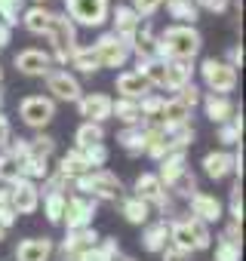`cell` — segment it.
<instances>
[{
    "instance_id": "obj_1",
    "label": "cell",
    "mask_w": 246,
    "mask_h": 261,
    "mask_svg": "<svg viewBox=\"0 0 246 261\" xmlns=\"http://www.w3.org/2000/svg\"><path fill=\"white\" fill-rule=\"evenodd\" d=\"M203 37L194 25H169L154 40V56L160 62H194L200 56Z\"/></svg>"
},
{
    "instance_id": "obj_2",
    "label": "cell",
    "mask_w": 246,
    "mask_h": 261,
    "mask_svg": "<svg viewBox=\"0 0 246 261\" xmlns=\"http://www.w3.org/2000/svg\"><path fill=\"white\" fill-rule=\"evenodd\" d=\"M74 194H83L95 203H117L123 197V181L111 169H89L74 181Z\"/></svg>"
},
{
    "instance_id": "obj_3",
    "label": "cell",
    "mask_w": 246,
    "mask_h": 261,
    "mask_svg": "<svg viewBox=\"0 0 246 261\" xmlns=\"http://www.w3.org/2000/svg\"><path fill=\"white\" fill-rule=\"evenodd\" d=\"M133 197H139L142 203L151 206V212L157 209L160 215H166V221L173 218V194L163 188V181L157 178V172H142L133 185Z\"/></svg>"
},
{
    "instance_id": "obj_4",
    "label": "cell",
    "mask_w": 246,
    "mask_h": 261,
    "mask_svg": "<svg viewBox=\"0 0 246 261\" xmlns=\"http://www.w3.org/2000/svg\"><path fill=\"white\" fill-rule=\"evenodd\" d=\"M46 40L53 43V62L59 65H68L71 53L77 49V25L65 16V13H53V22H50V31H46Z\"/></svg>"
},
{
    "instance_id": "obj_5",
    "label": "cell",
    "mask_w": 246,
    "mask_h": 261,
    "mask_svg": "<svg viewBox=\"0 0 246 261\" xmlns=\"http://www.w3.org/2000/svg\"><path fill=\"white\" fill-rule=\"evenodd\" d=\"M65 16L80 28H102L111 16V0H65Z\"/></svg>"
},
{
    "instance_id": "obj_6",
    "label": "cell",
    "mask_w": 246,
    "mask_h": 261,
    "mask_svg": "<svg viewBox=\"0 0 246 261\" xmlns=\"http://www.w3.org/2000/svg\"><path fill=\"white\" fill-rule=\"evenodd\" d=\"M200 77H203V83H206V89H209L212 95H228V92H234V89H237V80H240L237 71H234L225 59H215V56L203 59Z\"/></svg>"
},
{
    "instance_id": "obj_7",
    "label": "cell",
    "mask_w": 246,
    "mask_h": 261,
    "mask_svg": "<svg viewBox=\"0 0 246 261\" xmlns=\"http://www.w3.org/2000/svg\"><path fill=\"white\" fill-rule=\"evenodd\" d=\"M19 117H22L25 126L43 133V126H50L53 117H56V101L50 95H28V98L19 101Z\"/></svg>"
},
{
    "instance_id": "obj_8",
    "label": "cell",
    "mask_w": 246,
    "mask_h": 261,
    "mask_svg": "<svg viewBox=\"0 0 246 261\" xmlns=\"http://www.w3.org/2000/svg\"><path fill=\"white\" fill-rule=\"evenodd\" d=\"M46 92L53 101H68V105H77V98L83 95V86L80 80L68 71V68H53L46 77Z\"/></svg>"
},
{
    "instance_id": "obj_9",
    "label": "cell",
    "mask_w": 246,
    "mask_h": 261,
    "mask_svg": "<svg viewBox=\"0 0 246 261\" xmlns=\"http://www.w3.org/2000/svg\"><path fill=\"white\" fill-rule=\"evenodd\" d=\"M95 209H99L95 200H89V197H83V194H68V200H65V212H62V224H65V230L92 227Z\"/></svg>"
},
{
    "instance_id": "obj_10",
    "label": "cell",
    "mask_w": 246,
    "mask_h": 261,
    "mask_svg": "<svg viewBox=\"0 0 246 261\" xmlns=\"http://www.w3.org/2000/svg\"><path fill=\"white\" fill-rule=\"evenodd\" d=\"M92 49H95V59H99V68H123L130 62V46L123 43V40H117L111 31L108 34H102L95 43H92Z\"/></svg>"
},
{
    "instance_id": "obj_11",
    "label": "cell",
    "mask_w": 246,
    "mask_h": 261,
    "mask_svg": "<svg viewBox=\"0 0 246 261\" xmlns=\"http://www.w3.org/2000/svg\"><path fill=\"white\" fill-rule=\"evenodd\" d=\"M108 22H111V34H114L117 40H123L127 46H133V40H136V34H139V28H142V19L136 16L133 7L117 4V7L111 10Z\"/></svg>"
},
{
    "instance_id": "obj_12",
    "label": "cell",
    "mask_w": 246,
    "mask_h": 261,
    "mask_svg": "<svg viewBox=\"0 0 246 261\" xmlns=\"http://www.w3.org/2000/svg\"><path fill=\"white\" fill-rule=\"evenodd\" d=\"M10 206L16 209V215H34L40 209V185L19 178L10 185Z\"/></svg>"
},
{
    "instance_id": "obj_13",
    "label": "cell",
    "mask_w": 246,
    "mask_h": 261,
    "mask_svg": "<svg viewBox=\"0 0 246 261\" xmlns=\"http://www.w3.org/2000/svg\"><path fill=\"white\" fill-rule=\"evenodd\" d=\"M13 65H16V71H19V74H25V77H46V74L56 68L53 56H50V53H43V49H34V46H31V49L16 53Z\"/></svg>"
},
{
    "instance_id": "obj_14",
    "label": "cell",
    "mask_w": 246,
    "mask_h": 261,
    "mask_svg": "<svg viewBox=\"0 0 246 261\" xmlns=\"http://www.w3.org/2000/svg\"><path fill=\"white\" fill-rule=\"evenodd\" d=\"M111 101L114 98L105 92H83L77 98V111H80L83 123H102L105 126V120H111Z\"/></svg>"
},
{
    "instance_id": "obj_15",
    "label": "cell",
    "mask_w": 246,
    "mask_h": 261,
    "mask_svg": "<svg viewBox=\"0 0 246 261\" xmlns=\"http://www.w3.org/2000/svg\"><path fill=\"white\" fill-rule=\"evenodd\" d=\"M188 209H191L188 215L200 218L203 224H215V221L225 218V206H222V200L212 197V194H203V191H197V194L188 197Z\"/></svg>"
},
{
    "instance_id": "obj_16",
    "label": "cell",
    "mask_w": 246,
    "mask_h": 261,
    "mask_svg": "<svg viewBox=\"0 0 246 261\" xmlns=\"http://www.w3.org/2000/svg\"><path fill=\"white\" fill-rule=\"evenodd\" d=\"M95 243H99V233H95V227H80V230H65V240H62V261H74L77 255H83V252H89V249H95Z\"/></svg>"
},
{
    "instance_id": "obj_17",
    "label": "cell",
    "mask_w": 246,
    "mask_h": 261,
    "mask_svg": "<svg viewBox=\"0 0 246 261\" xmlns=\"http://www.w3.org/2000/svg\"><path fill=\"white\" fill-rule=\"evenodd\" d=\"M114 89H117V98H130V101H142L145 95L154 92L139 71H123V74H117Z\"/></svg>"
},
{
    "instance_id": "obj_18",
    "label": "cell",
    "mask_w": 246,
    "mask_h": 261,
    "mask_svg": "<svg viewBox=\"0 0 246 261\" xmlns=\"http://www.w3.org/2000/svg\"><path fill=\"white\" fill-rule=\"evenodd\" d=\"M56 243L50 237H28L16 246V261H53Z\"/></svg>"
},
{
    "instance_id": "obj_19",
    "label": "cell",
    "mask_w": 246,
    "mask_h": 261,
    "mask_svg": "<svg viewBox=\"0 0 246 261\" xmlns=\"http://www.w3.org/2000/svg\"><path fill=\"white\" fill-rule=\"evenodd\" d=\"M200 101H203L206 117H209L215 126L228 123V120L237 114V105L231 101V95H212V92H206V95H200Z\"/></svg>"
},
{
    "instance_id": "obj_20",
    "label": "cell",
    "mask_w": 246,
    "mask_h": 261,
    "mask_svg": "<svg viewBox=\"0 0 246 261\" xmlns=\"http://www.w3.org/2000/svg\"><path fill=\"white\" fill-rule=\"evenodd\" d=\"M200 166H203V175H206V178L222 181V178H228V175L234 172V154H231V151H209Z\"/></svg>"
},
{
    "instance_id": "obj_21",
    "label": "cell",
    "mask_w": 246,
    "mask_h": 261,
    "mask_svg": "<svg viewBox=\"0 0 246 261\" xmlns=\"http://www.w3.org/2000/svg\"><path fill=\"white\" fill-rule=\"evenodd\" d=\"M169 246V221L166 218H157V221H148L145 230H142V249L145 252H163Z\"/></svg>"
},
{
    "instance_id": "obj_22",
    "label": "cell",
    "mask_w": 246,
    "mask_h": 261,
    "mask_svg": "<svg viewBox=\"0 0 246 261\" xmlns=\"http://www.w3.org/2000/svg\"><path fill=\"white\" fill-rule=\"evenodd\" d=\"M194 62H166V80H163V89H185L188 83H194Z\"/></svg>"
},
{
    "instance_id": "obj_23",
    "label": "cell",
    "mask_w": 246,
    "mask_h": 261,
    "mask_svg": "<svg viewBox=\"0 0 246 261\" xmlns=\"http://www.w3.org/2000/svg\"><path fill=\"white\" fill-rule=\"evenodd\" d=\"M53 172H59L65 181H71V185H74L80 175H86V172H89V163H86V160H83V154L74 148V151H68V154H62V157H59V166H56Z\"/></svg>"
},
{
    "instance_id": "obj_24",
    "label": "cell",
    "mask_w": 246,
    "mask_h": 261,
    "mask_svg": "<svg viewBox=\"0 0 246 261\" xmlns=\"http://www.w3.org/2000/svg\"><path fill=\"white\" fill-rule=\"evenodd\" d=\"M169 246L194 255L197 246H194V233H191V224H188V215H179V218H169Z\"/></svg>"
},
{
    "instance_id": "obj_25",
    "label": "cell",
    "mask_w": 246,
    "mask_h": 261,
    "mask_svg": "<svg viewBox=\"0 0 246 261\" xmlns=\"http://www.w3.org/2000/svg\"><path fill=\"white\" fill-rule=\"evenodd\" d=\"M191 108H185L176 95L173 98H166L163 101V111H160V123L157 126H163V129H173V126H185V123H191Z\"/></svg>"
},
{
    "instance_id": "obj_26",
    "label": "cell",
    "mask_w": 246,
    "mask_h": 261,
    "mask_svg": "<svg viewBox=\"0 0 246 261\" xmlns=\"http://www.w3.org/2000/svg\"><path fill=\"white\" fill-rule=\"evenodd\" d=\"M185 169H191L188 166V154L185 151H179V154H166L163 160H160V169H157V178L163 181V188H169Z\"/></svg>"
},
{
    "instance_id": "obj_27",
    "label": "cell",
    "mask_w": 246,
    "mask_h": 261,
    "mask_svg": "<svg viewBox=\"0 0 246 261\" xmlns=\"http://www.w3.org/2000/svg\"><path fill=\"white\" fill-rule=\"evenodd\" d=\"M117 145L127 151L130 157L145 154V123L142 126H123L120 133H117Z\"/></svg>"
},
{
    "instance_id": "obj_28",
    "label": "cell",
    "mask_w": 246,
    "mask_h": 261,
    "mask_svg": "<svg viewBox=\"0 0 246 261\" xmlns=\"http://www.w3.org/2000/svg\"><path fill=\"white\" fill-rule=\"evenodd\" d=\"M117 203H120V215L127 218L130 224H148V221H151V206L142 203L139 197L130 194V197H120Z\"/></svg>"
},
{
    "instance_id": "obj_29",
    "label": "cell",
    "mask_w": 246,
    "mask_h": 261,
    "mask_svg": "<svg viewBox=\"0 0 246 261\" xmlns=\"http://www.w3.org/2000/svg\"><path fill=\"white\" fill-rule=\"evenodd\" d=\"M31 34H40V37H46V31H50V22H53V10H46V7H28L25 13H22V19H19Z\"/></svg>"
},
{
    "instance_id": "obj_30",
    "label": "cell",
    "mask_w": 246,
    "mask_h": 261,
    "mask_svg": "<svg viewBox=\"0 0 246 261\" xmlns=\"http://www.w3.org/2000/svg\"><path fill=\"white\" fill-rule=\"evenodd\" d=\"M111 117L120 120L123 126H142V123H145V120H142L139 101H130V98H117V101H111Z\"/></svg>"
},
{
    "instance_id": "obj_31",
    "label": "cell",
    "mask_w": 246,
    "mask_h": 261,
    "mask_svg": "<svg viewBox=\"0 0 246 261\" xmlns=\"http://www.w3.org/2000/svg\"><path fill=\"white\" fill-rule=\"evenodd\" d=\"M136 71L148 80L151 89H163V80H166V62H160L157 56H151V59L136 62Z\"/></svg>"
},
{
    "instance_id": "obj_32",
    "label": "cell",
    "mask_w": 246,
    "mask_h": 261,
    "mask_svg": "<svg viewBox=\"0 0 246 261\" xmlns=\"http://www.w3.org/2000/svg\"><path fill=\"white\" fill-rule=\"evenodd\" d=\"M154 40H157L154 25H151V22H142L139 34H136V40H133V46H130V53L136 56V62H142V59H151V56H154Z\"/></svg>"
},
{
    "instance_id": "obj_33",
    "label": "cell",
    "mask_w": 246,
    "mask_h": 261,
    "mask_svg": "<svg viewBox=\"0 0 246 261\" xmlns=\"http://www.w3.org/2000/svg\"><path fill=\"white\" fill-rule=\"evenodd\" d=\"M166 4V13L176 19V25H194L200 19V10L194 0H163Z\"/></svg>"
},
{
    "instance_id": "obj_34",
    "label": "cell",
    "mask_w": 246,
    "mask_h": 261,
    "mask_svg": "<svg viewBox=\"0 0 246 261\" xmlns=\"http://www.w3.org/2000/svg\"><path fill=\"white\" fill-rule=\"evenodd\" d=\"M102 142H105V126L102 123H80L77 126V133H74V148L77 151L102 145Z\"/></svg>"
},
{
    "instance_id": "obj_35",
    "label": "cell",
    "mask_w": 246,
    "mask_h": 261,
    "mask_svg": "<svg viewBox=\"0 0 246 261\" xmlns=\"http://www.w3.org/2000/svg\"><path fill=\"white\" fill-rule=\"evenodd\" d=\"M40 200H43V215H46V221H50V224H62V212H65L68 194H65V191H46V194H40Z\"/></svg>"
},
{
    "instance_id": "obj_36",
    "label": "cell",
    "mask_w": 246,
    "mask_h": 261,
    "mask_svg": "<svg viewBox=\"0 0 246 261\" xmlns=\"http://www.w3.org/2000/svg\"><path fill=\"white\" fill-rule=\"evenodd\" d=\"M68 65H71L74 71H80V74H95V71H102V68H99V59H95V49H92V46H77V49L71 53Z\"/></svg>"
},
{
    "instance_id": "obj_37",
    "label": "cell",
    "mask_w": 246,
    "mask_h": 261,
    "mask_svg": "<svg viewBox=\"0 0 246 261\" xmlns=\"http://www.w3.org/2000/svg\"><path fill=\"white\" fill-rule=\"evenodd\" d=\"M240 139H243V114L237 111L228 123L218 126V142H222L225 148H234V145H240Z\"/></svg>"
},
{
    "instance_id": "obj_38",
    "label": "cell",
    "mask_w": 246,
    "mask_h": 261,
    "mask_svg": "<svg viewBox=\"0 0 246 261\" xmlns=\"http://www.w3.org/2000/svg\"><path fill=\"white\" fill-rule=\"evenodd\" d=\"M28 148H31V154H28V157L53 160V154H56V139H53V136H46V133H37L34 139H28Z\"/></svg>"
},
{
    "instance_id": "obj_39",
    "label": "cell",
    "mask_w": 246,
    "mask_h": 261,
    "mask_svg": "<svg viewBox=\"0 0 246 261\" xmlns=\"http://www.w3.org/2000/svg\"><path fill=\"white\" fill-rule=\"evenodd\" d=\"M166 191H169L173 197H182V200H188L191 194H197V175H194L191 169H185V172H182V175H179V178H176L169 188H166Z\"/></svg>"
},
{
    "instance_id": "obj_40",
    "label": "cell",
    "mask_w": 246,
    "mask_h": 261,
    "mask_svg": "<svg viewBox=\"0 0 246 261\" xmlns=\"http://www.w3.org/2000/svg\"><path fill=\"white\" fill-rule=\"evenodd\" d=\"M22 163H25V160H19V157H13V154H7L4 160H0V185L19 181V178H22Z\"/></svg>"
},
{
    "instance_id": "obj_41",
    "label": "cell",
    "mask_w": 246,
    "mask_h": 261,
    "mask_svg": "<svg viewBox=\"0 0 246 261\" xmlns=\"http://www.w3.org/2000/svg\"><path fill=\"white\" fill-rule=\"evenodd\" d=\"M240 246L243 243H234L225 233H218V240H215V258L212 261H240Z\"/></svg>"
},
{
    "instance_id": "obj_42",
    "label": "cell",
    "mask_w": 246,
    "mask_h": 261,
    "mask_svg": "<svg viewBox=\"0 0 246 261\" xmlns=\"http://www.w3.org/2000/svg\"><path fill=\"white\" fill-rule=\"evenodd\" d=\"M22 13H25V0H0V22L4 25L16 28Z\"/></svg>"
},
{
    "instance_id": "obj_43",
    "label": "cell",
    "mask_w": 246,
    "mask_h": 261,
    "mask_svg": "<svg viewBox=\"0 0 246 261\" xmlns=\"http://www.w3.org/2000/svg\"><path fill=\"white\" fill-rule=\"evenodd\" d=\"M80 154H83V160L89 163V169H105V163H108V148H105V142H102V145H92V148H83Z\"/></svg>"
},
{
    "instance_id": "obj_44",
    "label": "cell",
    "mask_w": 246,
    "mask_h": 261,
    "mask_svg": "<svg viewBox=\"0 0 246 261\" xmlns=\"http://www.w3.org/2000/svg\"><path fill=\"white\" fill-rule=\"evenodd\" d=\"M228 215H231V221L243 224V194H240V178H237V181H234V188H231V203H228Z\"/></svg>"
},
{
    "instance_id": "obj_45",
    "label": "cell",
    "mask_w": 246,
    "mask_h": 261,
    "mask_svg": "<svg viewBox=\"0 0 246 261\" xmlns=\"http://www.w3.org/2000/svg\"><path fill=\"white\" fill-rule=\"evenodd\" d=\"M160 7H163V0H133V10H136V16H139L142 22H148Z\"/></svg>"
},
{
    "instance_id": "obj_46",
    "label": "cell",
    "mask_w": 246,
    "mask_h": 261,
    "mask_svg": "<svg viewBox=\"0 0 246 261\" xmlns=\"http://www.w3.org/2000/svg\"><path fill=\"white\" fill-rule=\"evenodd\" d=\"M176 98H179L185 108H191V111H194V108L200 105V89H197V83H188L185 89H179V92H176Z\"/></svg>"
},
{
    "instance_id": "obj_47",
    "label": "cell",
    "mask_w": 246,
    "mask_h": 261,
    "mask_svg": "<svg viewBox=\"0 0 246 261\" xmlns=\"http://www.w3.org/2000/svg\"><path fill=\"white\" fill-rule=\"evenodd\" d=\"M16 209L10 206V203H0V227H4V230H10L13 224H16Z\"/></svg>"
},
{
    "instance_id": "obj_48",
    "label": "cell",
    "mask_w": 246,
    "mask_h": 261,
    "mask_svg": "<svg viewBox=\"0 0 246 261\" xmlns=\"http://www.w3.org/2000/svg\"><path fill=\"white\" fill-rule=\"evenodd\" d=\"M197 10H209V13H225L231 0H194Z\"/></svg>"
},
{
    "instance_id": "obj_49",
    "label": "cell",
    "mask_w": 246,
    "mask_h": 261,
    "mask_svg": "<svg viewBox=\"0 0 246 261\" xmlns=\"http://www.w3.org/2000/svg\"><path fill=\"white\" fill-rule=\"evenodd\" d=\"M160 255H163V261H191V255L182 252V249H176V246H166Z\"/></svg>"
},
{
    "instance_id": "obj_50",
    "label": "cell",
    "mask_w": 246,
    "mask_h": 261,
    "mask_svg": "<svg viewBox=\"0 0 246 261\" xmlns=\"http://www.w3.org/2000/svg\"><path fill=\"white\" fill-rule=\"evenodd\" d=\"M13 139V126H10V120L4 117V111H0V145H7Z\"/></svg>"
},
{
    "instance_id": "obj_51",
    "label": "cell",
    "mask_w": 246,
    "mask_h": 261,
    "mask_svg": "<svg viewBox=\"0 0 246 261\" xmlns=\"http://www.w3.org/2000/svg\"><path fill=\"white\" fill-rule=\"evenodd\" d=\"M225 62L237 71V68L243 65V49H240V46H231V53H228V59H225Z\"/></svg>"
},
{
    "instance_id": "obj_52",
    "label": "cell",
    "mask_w": 246,
    "mask_h": 261,
    "mask_svg": "<svg viewBox=\"0 0 246 261\" xmlns=\"http://www.w3.org/2000/svg\"><path fill=\"white\" fill-rule=\"evenodd\" d=\"M10 40H13V28L0 22V49H7V46H10Z\"/></svg>"
},
{
    "instance_id": "obj_53",
    "label": "cell",
    "mask_w": 246,
    "mask_h": 261,
    "mask_svg": "<svg viewBox=\"0 0 246 261\" xmlns=\"http://www.w3.org/2000/svg\"><path fill=\"white\" fill-rule=\"evenodd\" d=\"M114 261H136V258H133V255H117Z\"/></svg>"
},
{
    "instance_id": "obj_54",
    "label": "cell",
    "mask_w": 246,
    "mask_h": 261,
    "mask_svg": "<svg viewBox=\"0 0 246 261\" xmlns=\"http://www.w3.org/2000/svg\"><path fill=\"white\" fill-rule=\"evenodd\" d=\"M50 4V0H34V7H46Z\"/></svg>"
},
{
    "instance_id": "obj_55",
    "label": "cell",
    "mask_w": 246,
    "mask_h": 261,
    "mask_svg": "<svg viewBox=\"0 0 246 261\" xmlns=\"http://www.w3.org/2000/svg\"><path fill=\"white\" fill-rule=\"evenodd\" d=\"M4 237H7V230H4V227H0V243H4Z\"/></svg>"
},
{
    "instance_id": "obj_56",
    "label": "cell",
    "mask_w": 246,
    "mask_h": 261,
    "mask_svg": "<svg viewBox=\"0 0 246 261\" xmlns=\"http://www.w3.org/2000/svg\"><path fill=\"white\" fill-rule=\"evenodd\" d=\"M0 108H4V92H0Z\"/></svg>"
},
{
    "instance_id": "obj_57",
    "label": "cell",
    "mask_w": 246,
    "mask_h": 261,
    "mask_svg": "<svg viewBox=\"0 0 246 261\" xmlns=\"http://www.w3.org/2000/svg\"><path fill=\"white\" fill-rule=\"evenodd\" d=\"M0 83H4V68H0Z\"/></svg>"
}]
</instances>
